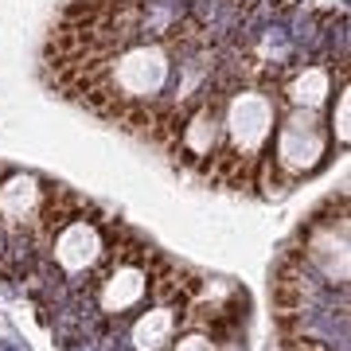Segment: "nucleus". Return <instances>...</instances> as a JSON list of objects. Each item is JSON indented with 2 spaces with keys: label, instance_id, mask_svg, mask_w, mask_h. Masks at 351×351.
<instances>
[{
  "label": "nucleus",
  "instance_id": "f03ea898",
  "mask_svg": "<svg viewBox=\"0 0 351 351\" xmlns=\"http://www.w3.org/2000/svg\"><path fill=\"white\" fill-rule=\"evenodd\" d=\"M328 121L320 110H297L289 106V113L277 121V145H274V172L281 184H297L304 176H313L328 156Z\"/></svg>",
  "mask_w": 351,
  "mask_h": 351
},
{
  "label": "nucleus",
  "instance_id": "9d476101",
  "mask_svg": "<svg viewBox=\"0 0 351 351\" xmlns=\"http://www.w3.org/2000/svg\"><path fill=\"white\" fill-rule=\"evenodd\" d=\"M348 113H351V98H348V86L336 90V106H332V117H328V133L348 145Z\"/></svg>",
  "mask_w": 351,
  "mask_h": 351
},
{
  "label": "nucleus",
  "instance_id": "423d86ee",
  "mask_svg": "<svg viewBox=\"0 0 351 351\" xmlns=\"http://www.w3.org/2000/svg\"><path fill=\"white\" fill-rule=\"evenodd\" d=\"M106 239H101L98 223L86 219H66L55 234V262L63 265L66 274H82L90 265H98L106 258Z\"/></svg>",
  "mask_w": 351,
  "mask_h": 351
},
{
  "label": "nucleus",
  "instance_id": "0eeeda50",
  "mask_svg": "<svg viewBox=\"0 0 351 351\" xmlns=\"http://www.w3.org/2000/svg\"><path fill=\"white\" fill-rule=\"evenodd\" d=\"M43 195H47V188H39L36 176L4 180L0 184V219H8V223H39Z\"/></svg>",
  "mask_w": 351,
  "mask_h": 351
},
{
  "label": "nucleus",
  "instance_id": "7ed1b4c3",
  "mask_svg": "<svg viewBox=\"0 0 351 351\" xmlns=\"http://www.w3.org/2000/svg\"><path fill=\"white\" fill-rule=\"evenodd\" d=\"M293 254L324 285H348V215H343V207L332 219H324V211H316L301 230V250Z\"/></svg>",
  "mask_w": 351,
  "mask_h": 351
},
{
  "label": "nucleus",
  "instance_id": "f8f14e48",
  "mask_svg": "<svg viewBox=\"0 0 351 351\" xmlns=\"http://www.w3.org/2000/svg\"><path fill=\"white\" fill-rule=\"evenodd\" d=\"M277 351H332L328 343H316V339H304V336H285L277 343Z\"/></svg>",
  "mask_w": 351,
  "mask_h": 351
},
{
  "label": "nucleus",
  "instance_id": "1a4fd4ad",
  "mask_svg": "<svg viewBox=\"0 0 351 351\" xmlns=\"http://www.w3.org/2000/svg\"><path fill=\"white\" fill-rule=\"evenodd\" d=\"M176 336V308L172 304H156L133 324V348L137 351H164Z\"/></svg>",
  "mask_w": 351,
  "mask_h": 351
},
{
  "label": "nucleus",
  "instance_id": "f257e3e1",
  "mask_svg": "<svg viewBox=\"0 0 351 351\" xmlns=\"http://www.w3.org/2000/svg\"><path fill=\"white\" fill-rule=\"evenodd\" d=\"M277 125V98L265 90H234L223 98V145H219V168L226 180H250L265 156V145Z\"/></svg>",
  "mask_w": 351,
  "mask_h": 351
},
{
  "label": "nucleus",
  "instance_id": "39448f33",
  "mask_svg": "<svg viewBox=\"0 0 351 351\" xmlns=\"http://www.w3.org/2000/svg\"><path fill=\"white\" fill-rule=\"evenodd\" d=\"M184 133H180V152L188 160H215L223 145V98H207L184 113Z\"/></svg>",
  "mask_w": 351,
  "mask_h": 351
},
{
  "label": "nucleus",
  "instance_id": "20e7f679",
  "mask_svg": "<svg viewBox=\"0 0 351 351\" xmlns=\"http://www.w3.org/2000/svg\"><path fill=\"white\" fill-rule=\"evenodd\" d=\"M152 250L149 254H113V265H110V274L101 277V285H98V304H101V313H113V316H121L129 313V308H137L141 301H145V293H149V274H145V265L141 262H149Z\"/></svg>",
  "mask_w": 351,
  "mask_h": 351
},
{
  "label": "nucleus",
  "instance_id": "9b49d317",
  "mask_svg": "<svg viewBox=\"0 0 351 351\" xmlns=\"http://www.w3.org/2000/svg\"><path fill=\"white\" fill-rule=\"evenodd\" d=\"M172 351H219V343H215L211 332H188V336H180V343H176Z\"/></svg>",
  "mask_w": 351,
  "mask_h": 351
},
{
  "label": "nucleus",
  "instance_id": "6e6552de",
  "mask_svg": "<svg viewBox=\"0 0 351 351\" xmlns=\"http://www.w3.org/2000/svg\"><path fill=\"white\" fill-rule=\"evenodd\" d=\"M332 94V71L328 66H304L285 82V101L297 110H320Z\"/></svg>",
  "mask_w": 351,
  "mask_h": 351
}]
</instances>
